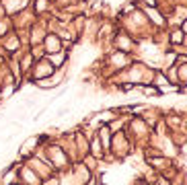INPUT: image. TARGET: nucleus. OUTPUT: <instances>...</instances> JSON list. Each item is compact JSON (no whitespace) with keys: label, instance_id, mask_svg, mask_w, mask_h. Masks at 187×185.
<instances>
[{"label":"nucleus","instance_id":"1","mask_svg":"<svg viewBox=\"0 0 187 185\" xmlns=\"http://www.w3.org/2000/svg\"><path fill=\"white\" fill-rule=\"evenodd\" d=\"M48 50H52V52H54V50H56V52L60 50V39H58V37H50V39H48Z\"/></svg>","mask_w":187,"mask_h":185}]
</instances>
